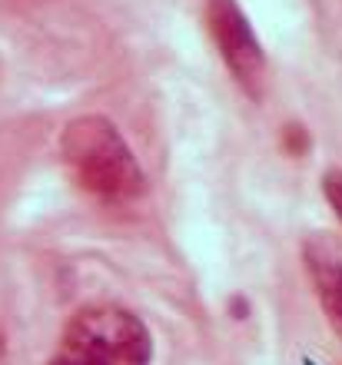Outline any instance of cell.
I'll return each instance as SVG.
<instances>
[{
  "label": "cell",
  "mask_w": 342,
  "mask_h": 365,
  "mask_svg": "<svg viewBox=\"0 0 342 365\" xmlns=\"http://www.w3.org/2000/svg\"><path fill=\"white\" fill-rule=\"evenodd\" d=\"M60 160L70 182L94 202L130 206L146 192L140 156L104 113H80L60 130Z\"/></svg>",
  "instance_id": "1"
},
{
  "label": "cell",
  "mask_w": 342,
  "mask_h": 365,
  "mask_svg": "<svg viewBox=\"0 0 342 365\" xmlns=\"http://www.w3.org/2000/svg\"><path fill=\"white\" fill-rule=\"evenodd\" d=\"M303 272L329 332L342 342V250L326 236H309L303 242Z\"/></svg>",
  "instance_id": "4"
},
{
  "label": "cell",
  "mask_w": 342,
  "mask_h": 365,
  "mask_svg": "<svg viewBox=\"0 0 342 365\" xmlns=\"http://www.w3.org/2000/svg\"><path fill=\"white\" fill-rule=\"evenodd\" d=\"M203 20H206V34L216 47L219 63L226 67L233 83L249 100H263L269 80V60L243 4L239 0H206Z\"/></svg>",
  "instance_id": "3"
},
{
  "label": "cell",
  "mask_w": 342,
  "mask_h": 365,
  "mask_svg": "<svg viewBox=\"0 0 342 365\" xmlns=\"http://www.w3.org/2000/svg\"><path fill=\"white\" fill-rule=\"evenodd\" d=\"M279 146H283V153L289 160H303L313 150V133L303 123H286L279 126Z\"/></svg>",
  "instance_id": "5"
},
{
  "label": "cell",
  "mask_w": 342,
  "mask_h": 365,
  "mask_svg": "<svg viewBox=\"0 0 342 365\" xmlns=\"http://www.w3.org/2000/svg\"><path fill=\"white\" fill-rule=\"evenodd\" d=\"M7 356V332H4V329H0V359Z\"/></svg>",
  "instance_id": "7"
},
{
  "label": "cell",
  "mask_w": 342,
  "mask_h": 365,
  "mask_svg": "<svg viewBox=\"0 0 342 365\" xmlns=\"http://www.w3.org/2000/svg\"><path fill=\"white\" fill-rule=\"evenodd\" d=\"M319 186H323V200L326 206L336 212V220L342 222V166H329L323 173V180H319Z\"/></svg>",
  "instance_id": "6"
},
{
  "label": "cell",
  "mask_w": 342,
  "mask_h": 365,
  "mask_svg": "<svg viewBox=\"0 0 342 365\" xmlns=\"http://www.w3.org/2000/svg\"><path fill=\"white\" fill-rule=\"evenodd\" d=\"M156 336L150 322L110 299L76 306L60 326L44 365H153Z\"/></svg>",
  "instance_id": "2"
}]
</instances>
